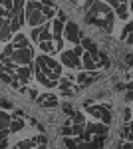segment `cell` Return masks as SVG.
<instances>
[{
  "mask_svg": "<svg viewBox=\"0 0 133 149\" xmlns=\"http://www.w3.org/2000/svg\"><path fill=\"white\" fill-rule=\"evenodd\" d=\"M8 133H10V129H0V143L8 141Z\"/></svg>",
  "mask_w": 133,
  "mask_h": 149,
  "instance_id": "obj_31",
  "label": "cell"
},
{
  "mask_svg": "<svg viewBox=\"0 0 133 149\" xmlns=\"http://www.w3.org/2000/svg\"><path fill=\"white\" fill-rule=\"evenodd\" d=\"M30 78H32V68H30V66H22V68H18V72H16V80L28 81Z\"/></svg>",
  "mask_w": 133,
  "mask_h": 149,
  "instance_id": "obj_11",
  "label": "cell"
},
{
  "mask_svg": "<svg viewBox=\"0 0 133 149\" xmlns=\"http://www.w3.org/2000/svg\"><path fill=\"white\" fill-rule=\"evenodd\" d=\"M103 143H105V137H103V135H95V137H91V145H93V149H101V147H103Z\"/></svg>",
  "mask_w": 133,
  "mask_h": 149,
  "instance_id": "obj_21",
  "label": "cell"
},
{
  "mask_svg": "<svg viewBox=\"0 0 133 149\" xmlns=\"http://www.w3.org/2000/svg\"><path fill=\"white\" fill-rule=\"evenodd\" d=\"M44 32V24L42 26H38V28H32V40L38 44V40H40V34Z\"/></svg>",
  "mask_w": 133,
  "mask_h": 149,
  "instance_id": "obj_23",
  "label": "cell"
},
{
  "mask_svg": "<svg viewBox=\"0 0 133 149\" xmlns=\"http://www.w3.org/2000/svg\"><path fill=\"white\" fill-rule=\"evenodd\" d=\"M32 141H34V145H46L48 139H46L44 135H36V137H32Z\"/></svg>",
  "mask_w": 133,
  "mask_h": 149,
  "instance_id": "obj_28",
  "label": "cell"
},
{
  "mask_svg": "<svg viewBox=\"0 0 133 149\" xmlns=\"http://www.w3.org/2000/svg\"><path fill=\"white\" fill-rule=\"evenodd\" d=\"M109 6H113L117 10V18L125 20L127 14H129V2H109Z\"/></svg>",
  "mask_w": 133,
  "mask_h": 149,
  "instance_id": "obj_7",
  "label": "cell"
},
{
  "mask_svg": "<svg viewBox=\"0 0 133 149\" xmlns=\"http://www.w3.org/2000/svg\"><path fill=\"white\" fill-rule=\"evenodd\" d=\"M26 22L30 24L32 28H38V26L46 24V16L42 14V12H32V14H28V16H26Z\"/></svg>",
  "mask_w": 133,
  "mask_h": 149,
  "instance_id": "obj_5",
  "label": "cell"
},
{
  "mask_svg": "<svg viewBox=\"0 0 133 149\" xmlns=\"http://www.w3.org/2000/svg\"><path fill=\"white\" fill-rule=\"evenodd\" d=\"M125 97H127V102H133V90H129V92H127V95H125Z\"/></svg>",
  "mask_w": 133,
  "mask_h": 149,
  "instance_id": "obj_36",
  "label": "cell"
},
{
  "mask_svg": "<svg viewBox=\"0 0 133 149\" xmlns=\"http://www.w3.org/2000/svg\"><path fill=\"white\" fill-rule=\"evenodd\" d=\"M2 26H4V20H0V30H2Z\"/></svg>",
  "mask_w": 133,
  "mask_h": 149,
  "instance_id": "obj_40",
  "label": "cell"
},
{
  "mask_svg": "<svg viewBox=\"0 0 133 149\" xmlns=\"http://www.w3.org/2000/svg\"><path fill=\"white\" fill-rule=\"evenodd\" d=\"M34 147V141L32 139H24V141H18L14 149H32Z\"/></svg>",
  "mask_w": 133,
  "mask_h": 149,
  "instance_id": "obj_22",
  "label": "cell"
},
{
  "mask_svg": "<svg viewBox=\"0 0 133 149\" xmlns=\"http://www.w3.org/2000/svg\"><path fill=\"white\" fill-rule=\"evenodd\" d=\"M129 34H133V20H131V22H127V24H125V28H123V36H129Z\"/></svg>",
  "mask_w": 133,
  "mask_h": 149,
  "instance_id": "obj_29",
  "label": "cell"
},
{
  "mask_svg": "<svg viewBox=\"0 0 133 149\" xmlns=\"http://www.w3.org/2000/svg\"><path fill=\"white\" fill-rule=\"evenodd\" d=\"M38 103L42 107H56L58 105V97L54 93H44V95H38Z\"/></svg>",
  "mask_w": 133,
  "mask_h": 149,
  "instance_id": "obj_6",
  "label": "cell"
},
{
  "mask_svg": "<svg viewBox=\"0 0 133 149\" xmlns=\"http://www.w3.org/2000/svg\"><path fill=\"white\" fill-rule=\"evenodd\" d=\"M127 44H133V34L127 36Z\"/></svg>",
  "mask_w": 133,
  "mask_h": 149,
  "instance_id": "obj_38",
  "label": "cell"
},
{
  "mask_svg": "<svg viewBox=\"0 0 133 149\" xmlns=\"http://www.w3.org/2000/svg\"><path fill=\"white\" fill-rule=\"evenodd\" d=\"M12 38V30H10V20H4V26L0 30V42H8Z\"/></svg>",
  "mask_w": 133,
  "mask_h": 149,
  "instance_id": "obj_13",
  "label": "cell"
},
{
  "mask_svg": "<svg viewBox=\"0 0 133 149\" xmlns=\"http://www.w3.org/2000/svg\"><path fill=\"white\" fill-rule=\"evenodd\" d=\"M24 127V119H12V123H10V133H16V131H20Z\"/></svg>",
  "mask_w": 133,
  "mask_h": 149,
  "instance_id": "obj_19",
  "label": "cell"
},
{
  "mask_svg": "<svg viewBox=\"0 0 133 149\" xmlns=\"http://www.w3.org/2000/svg\"><path fill=\"white\" fill-rule=\"evenodd\" d=\"M103 107H105V109H103V113H101V123H103V125H109L111 123V111H109L111 107L107 105V103H105Z\"/></svg>",
  "mask_w": 133,
  "mask_h": 149,
  "instance_id": "obj_16",
  "label": "cell"
},
{
  "mask_svg": "<svg viewBox=\"0 0 133 149\" xmlns=\"http://www.w3.org/2000/svg\"><path fill=\"white\" fill-rule=\"evenodd\" d=\"M131 107H125V111H123V119H125V121H127V123H129V119H131Z\"/></svg>",
  "mask_w": 133,
  "mask_h": 149,
  "instance_id": "obj_32",
  "label": "cell"
},
{
  "mask_svg": "<svg viewBox=\"0 0 133 149\" xmlns=\"http://www.w3.org/2000/svg\"><path fill=\"white\" fill-rule=\"evenodd\" d=\"M81 66L86 68V72H95V70H97V62L86 52V54L81 56Z\"/></svg>",
  "mask_w": 133,
  "mask_h": 149,
  "instance_id": "obj_9",
  "label": "cell"
},
{
  "mask_svg": "<svg viewBox=\"0 0 133 149\" xmlns=\"http://www.w3.org/2000/svg\"><path fill=\"white\" fill-rule=\"evenodd\" d=\"M36 149H46V145H38V147H36Z\"/></svg>",
  "mask_w": 133,
  "mask_h": 149,
  "instance_id": "obj_39",
  "label": "cell"
},
{
  "mask_svg": "<svg viewBox=\"0 0 133 149\" xmlns=\"http://www.w3.org/2000/svg\"><path fill=\"white\" fill-rule=\"evenodd\" d=\"M100 78V72H81L78 76V81H79V86L84 88V86H89L91 81H95Z\"/></svg>",
  "mask_w": 133,
  "mask_h": 149,
  "instance_id": "obj_4",
  "label": "cell"
},
{
  "mask_svg": "<svg viewBox=\"0 0 133 149\" xmlns=\"http://www.w3.org/2000/svg\"><path fill=\"white\" fill-rule=\"evenodd\" d=\"M38 46H40V50L46 52V54H54L56 52V44L54 42H42V44H38Z\"/></svg>",
  "mask_w": 133,
  "mask_h": 149,
  "instance_id": "obj_18",
  "label": "cell"
},
{
  "mask_svg": "<svg viewBox=\"0 0 133 149\" xmlns=\"http://www.w3.org/2000/svg\"><path fill=\"white\" fill-rule=\"evenodd\" d=\"M119 149H133V143H119Z\"/></svg>",
  "mask_w": 133,
  "mask_h": 149,
  "instance_id": "obj_35",
  "label": "cell"
},
{
  "mask_svg": "<svg viewBox=\"0 0 133 149\" xmlns=\"http://www.w3.org/2000/svg\"><path fill=\"white\" fill-rule=\"evenodd\" d=\"M131 111H133V107H131Z\"/></svg>",
  "mask_w": 133,
  "mask_h": 149,
  "instance_id": "obj_42",
  "label": "cell"
},
{
  "mask_svg": "<svg viewBox=\"0 0 133 149\" xmlns=\"http://www.w3.org/2000/svg\"><path fill=\"white\" fill-rule=\"evenodd\" d=\"M24 22H26V18H24V14H18V16H14L10 20V30H12V34L14 32H18L20 28L24 26Z\"/></svg>",
  "mask_w": 133,
  "mask_h": 149,
  "instance_id": "obj_12",
  "label": "cell"
},
{
  "mask_svg": "<svg viewBox=\"0 0 133 149\" xmlns=\"http://www.w3.org/2000/svg\"><path fill=\"white\" fill-rule=\"evenodd\" d=\"M81 133H84V125H76V123H74V125H72V135H81Z\"/></svg>",
  "mask_w": 133,
  "mask_h": 149,
  "instance_id": "obj_27",
  "label": "cell"
},
{
  "mask_svg": "<svg viewBox=\"0 0 133 149\" xmlns=\"http://www.w3.org/2000/svg\"><path fill=\"white\" fill-rule=\"evenodd\" d=\"M72 119H74V123H76V125H86V117H84V113H79V111H76Z\"/></svg>",
  "mask_w": 133,
  "mask_h": 149,
  "instance_id": "obj_24",
  "label": "cell"
},
{
  "mask_svg": "<svg viewBox=\"0 0 133 149\" xmlns=\"http://www.w3.org/2000/svg\"><path fill=\"white\" fill-rule=\"evenodd\" d=\"M44 8V2H26V14H32V12H42Z\"/></svg>",
  "mask_w": 133,
  "mask_h": 149,
  "instance_id": "obj_14",
  "label": "cell"
},
{
  "mask_svg": "<svg viewBox=\"0 0 133 149\" xmlns=\"http://www.w3.org/2000/svg\"><path fill=\"white\" fill-rule=\"evenodd\" d=\"M64 147H66V149H78V143H76V139L66 137V139H64Z\"/></svg>",
  "mask_w": 133,
  "mask_h": 149,
  "instance_id": "obj_26",
  "label": "cell"
},
{
  "mask_svg": "<svg viewBox=\"0 0 133 149\" xmlns=\"http://www.w3.org/2000/svg\"><path fill=\"white\" fill-rule=\"evenodd\" d=\"M62 111L66 115H70V117H74V113H76V109H74L72 103H64V105H62Z\"/></svg>",
  "mask_w": 133,
  "mask_h": 149,
  "instance_id": "obj_25",
  "label": "cell"
},
{
  "mask_svg": "<svg viewBox=\"0 0 133 149\" xmlns=\"http://www.w3.org/2000/svg\"><path fill=\"white\" fill-rule=\"evenodd\" d=\"M12 103L10 102H6V100H2V107H10Z\"/></svg>",
  "mask_w": 133,
  "mask_h": 149,
  "instance_id": "obj_37",
  "label": "cell"
},
{
  "mask_svg": "<svg viewBox=\"0 0 133 149\" xmlns=\"http://www.w3.org/2000/svg\"><path fill=\"white\" fill-rule=\"evenodd\" d=\"M78 149H93V145H91V141H84L78 145Z\"/></svg>",
  "mask_w": 133,
  "mask_h": 149,
  "instance_id": "obj_33",
  "label": "cell"
},
{
  "mask_svg": "<svg viewBox=\"0 0 133 149\" xmlns=\"http://www.w3.org/2000/svg\"><path fill=\"white\" fill-rule=\"evenodd\" d=\"M32 50H14V54H12V64H18V68H22V66H30L32 64Z\"/></svg>",
  "mask_w": 133,
  "mask_h": 149,
  "instance_id": "obj_1",
  "label": "cell"
},
{
  "mask_svg": "<svg viewBox=\"0 0 133 149\" xmlns=\"http://www.w3.org/2000/svg\"><path fill=\"white\" fill-rule=\"evenodd\" d=\"M72 52H74V54H76V56H78V58H81V56H84V54H86V50L81 48V44H79V46H76V48H74V50H72Z\"/></svg>",
  "mask_w": 133,
  "mask_h": 149,
  "instance_id": "obj_30",
  "label": "cell"
},
{
  "mask_svg": "<svg viewBox=\"0 0 133 149\" xmlns=\"http://www.w3.org/2000/svg\"><path fill=\"white\" fill-rule=\"evenodd\" d=\"M62 133H64L66 137H70V135H72V125H64L62 127Z\"/></svg>",
  "mask_w": 133,
  "mask_h": 149,
  "instance_id": "obj_34",
  "label": "cell"
},
{
  "mask_svg": "<svg viewBox=\"0 0 133 149\" xmlns=\"http://www.w3.org/2000/svg\"><path fill=\"white\" fill-rule=\"evenodd\" d=\"M129 8H131V12H133V2H129Z\"/></svg>",
  "mask_w": 133,
  "mask_h": 149,
  "instance_id": "obj_41",
  "label": "cell"
},
{
  "mask_svg": "<svg viewBox=\"0 0 133 149\" xmlns=\"http://www.w3.org/2000/svg\"><path fill=\"white\" fill-rule=\"evenodd\" d=\"M62 66H66V68H81V58H78L72 50H66V52H62Z\"/></svg>",
  "mask_w": 133,
  "mask_h": 149,
  "instance_id": "obj_3",
  "label": "cell"
},
{
  "mask_svg": "<svg viewBox=\"0 0 133 149\" xmlns=\"http://www.w3.org/2000/svg\"><path fill=\"white\" fill-rule=\"evenodd\" d=\"M14 50H30V44H28V36L24 34H16L14 36V42H12Z\"/></svg>",
  "mask_w": 133,
  "mask_h": 149,
  "instance_id": "obj_8",
  "label": "cell"
},
{
  "mask_svg": "<svg viewBox=\"0 0 133 149\" xmlns=\"http://www.w3.org/2000/svg\"><path fill=\"white\" fill-rule=\"evenodd\" d=\"M64 28H66V24L62 20H58V18H54V22H52V36H54V40H62Z\"/></svg>",
  "mask_w": 133,
  "mask_h": 149,
  "instance_id": "obj_10",
  "label": "cell"
},
{
  "mask_svg": "<svg viewBox=\"0 0 133 149\" xmlns=\"http://www.w3.org/2000/svg\"><path fill=\"white\" fill-rule=\"evenodd\" d=\"M103 105H89V107H86V111H88L89 115H93L95 119H101V113H103Z\"/></svg>",
  "mask_w": 133,
  "mask_h": 149,
  "instance_id": "obj_15",
  "label": "cell"
},
{
  "mask_svg": "<svg viewBox=\"0 0 133 149\" xmlns=\"http://www.w3.org/2000/svg\"><path fill=\"white\" fill-rule=\"evenodd\" d=\"M64 34H66V38H68L70 44L79 46V28H78V24H76V22H66Z\"/></svg>",
  "mask_w": 133,
  "mask_h": 149,
  "instance_id": "obj_2",
  "label": "cell"
},
{
  "mask_svg": "<svg viewBox=\"0 0 133 149\" xmlns=\"http://www.w3.org/2000/svg\"><path fill=\"white\" fill-rule=\"evenodd\" d=\"M121 137H123V139H131V143H133V123H131V121H129L127 125L123 127Z\"/></svg>",
  "mask_w": 133,
  "mask_h": 149,
  "instance_id": "obj_17",
  "label": "cell"
},
{
  "mask_svg": "<svg viewBox=\"0 0 133 149\" xmlns=\"http://www.w3.org/2000/svg\"><path fill=\"white\" fill-rule=\"evenodd\" d=\"M42 14L46 16V20L54 18V6H52L50 2H46V4H44V8H42Z\"/></svg>",
  "mask_w": 133,
  "mask_h": 149,
  "instance_id": "obj_20",
  "label": "cell"
}]
</instances>
